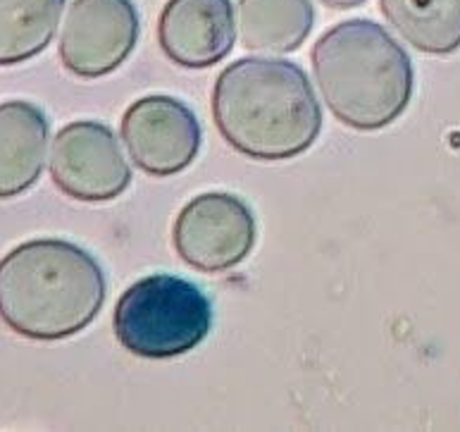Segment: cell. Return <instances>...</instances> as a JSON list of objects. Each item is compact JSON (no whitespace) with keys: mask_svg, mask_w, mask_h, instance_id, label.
<instances>
[{"mask_svg":"<svg viewBox=\"0 0 460 432\" xmlns=\"http://www.w3.org/2000/svg\"><path fill=\"white\" fill-rule=\"evenodd\" d=\"M50 177L62 194L84 203H103L129 186L131 170L108 124L69 122L50 146Z\"/></svg>","mask_w":460,"mask_h":432,"instance_id":"8992f818","label":"cell"},{"mask_svg":"<svg viewBox=\"0 0 460 432\" xmlns=\"http://www.w3.org/2000/svg\"><path fill=\"white\" fill-rule=\"evenodd\" d=\"M324 7H332V10H350V7H358L367 3V0H320Z\"/></svg>","mask_w":460,"mask_h":432,"instance_id":"5bb4252c","label":"cell"},{"mask_svg":"<svg viewBox=\"0 0 460 432\" xmlns=\"http://www.w3.org/2000/svg\"><path fill=\"white\" fill-rule=\"evenodd\" d=\"M379 10L420 53L448 55L460 49V0H379Z\"/></svg>","mask_w":460,"mask_h":432,"instance_id":"7c38bea8","label":"cell"},{"mask_svg":"<svg viewBox=\"0 0 460 432\" xmlns=\"http://www.w3.org/2000/svg\"><path fill=\"white\" fill-rule=\"evenodd\" d=\"M138 41V14L131 0H75L60 32V60L84 79L111 75Z\"/></svg>","mask_w":460,"mask_h":432,"instance_id":"52a82bcc","label":"cell"},{"mask_svg":"<svg viewBox=\"0 0 460 432\" xmlns=\"http://www.w3.org/2000/svg\"><path fill=\"white\" fill-rule=\"evenodd\" d=\"M49 151V120L27 101L0 105V201L20 196L41 177Z\"/></svg>","mask_w":460,"mask_h":432,"instance_id":"30bf717a","label":"cell"},{"mask_svg":"<svg viewBox=\"0 0 460 432\" xmlns=\"http://www.w3.org/2000/svg\"><path fill=\"white\" fill-rule=\"evenodd\" d=\"M313 72L334 117L360 131L392 124L412 96L411 58L370 20L341 22L324 32L313 46Z\"/></svg>","mask_w":460,"mask_h":432,"instance_id":"3957f363","label":"cell"},{"mask_svg":"<svg viewBox=\"0 0 460 432\" xmlns=\"http://www.w3.org/2000/svg\"><path fill=\"white\" fill-rule=\"evenodd\" d=\"M172 241L189 268L222 273L239 266L253 251L255 218L232 194H203L179 213Z\"/></svg>","mask_w":460,"mask_h":432,"instance_id":"5b68a950","label":"cell"},{"mask_svg":"<svg viewBox=\"0 0 460 432\" xmlns=\"http://www.w3.org/2000/svg\"><path fill=\"white\" fill-rule=\"evenodd\" d=\"M232 0H167L158 20V43L179 68L203 69L234 49Z\"/></svg>","mask_w":460,"mask_h":432,"instance_id":"9c48e42d","label":"cell"},{"mask_svg":"<svg viewBox=\"0 0 460 432\" xmlns=\"http://www.w3.org/2000/svg\"><path fill=\"white\" fill-rule=\"evenodd\" d=\"M105 294L96 258L65 239H31L0 261V320L27 339L56 342L82 332Z\"/></svg>","mask_w":460,"mask_h":432,"instance_id":"7a4b0ae2","label":"cell"},{"mask_svg":"<svg viewBox=\"0 0 460 432\" xmlns=\"http://www.w3.org/2000/svg\"><path fill=\"white\" fill-rule=\"evenodd\" d=\"M210 325L208 296L174 274H151L131 284L112 318L119 344L141 358L181 356L206 339Z\"/></svg>","mask_w":460,"mask_h":432,"instance_id":"277c9868","label":"cell"},{"mask_svg":"<svg viewBox=\"0 0 460 432\" xmlns=\"http://www.w3.org/2000/svg\"><path fill=\"white\" fill-rule=\"evenodd\" d=\"M310 0H239V36L243 49L291 53L313 29Z\"/></svg>","mask_w":460,"mask_h":432,"instance_id":"8fae6325","label":"cell"},{"mask_svg":"<svg viewBox=\"0 0 460 432\" xmlns=\"http://www.w3.org/2000/svg\"><path fill=\"white\" fill-rule=\"evenodd\" d=\"M122 141L137 167L153 177H170L199 156L200 124L177 98L146 96L124 112Z\"/></svg>","mask_w":460,"mask_h":432,"instance_id":"ba28073f","label":"cell"},{"mask_svg":"<svg viewBox=\"0 0 460 432\" xmlns=\"http://www.w3.org/2000/svg\"><path fill=\"white\" fill-rule=\"evenodd\" d=\"M213 117L222 139L253 160H287L315 144L323 110L298 65L243 58L215 82Z\"/></svg>","mask_w":460,"mask_h":432,"instance_id":"6da1fadb","label":"cell"},{"mask_svg":"<svg viewBox=\"0 0 460 432\" xmlns=\"http://www.w3.org/2000/svg\"><path fill=\"white\" fill-rule=\"evenodd\" d=\"M67 0H0V68L41 53L56 36Z\"/></svg>","mask_w":460,"mask_h":432,"instance_id":"4fadbf2b","label":"cell"}]
</instances>
